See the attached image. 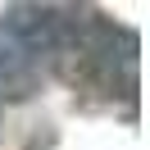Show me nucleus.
I'll return each mask as SVG.
<instances>
[{"label":"nucleus","instance_id":"1","mask_svg":"<svg viewBox=\"0 0 150 150\" xmlns=\"http://www.w3.org/2000/svg\"><path fill=\"white\" fill-rule=\"evenodd\" d=\"M64 32L68 23L59 9H9V18L0 23V100H23L37 91L46 59L64 50Z\"/></svg>","mask_w":150,"mask_h":150}]
</instances>
